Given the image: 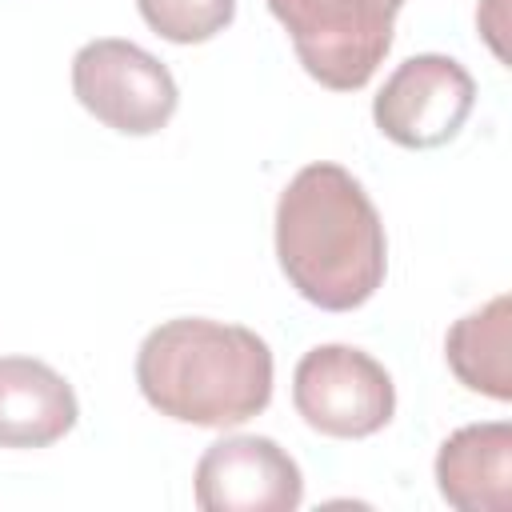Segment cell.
Returning <instances> with one entry per match:
<instances>
[{"instance_id":"obj_11","label":"cell","mask_w":512,"mask_h":512,"mask_svg":"<svg viewBox=\"0 0 512 512\" xmlns=\"http://www.w3.org/2000/svg\"><path fill=\"white\" fill-rule=\"evenodd\" d=\"M144 24L172 44H204L236 16V0H136Z\"/></svg>"},{"instance_id":"obj_7","label":"cell","mask_w":512,"mask_h":512,"mask_svg":"<svg viewBox=\"0 0 512 512\" xmlns=\"http://www.w3.org/2000/svg\"><path fill=\"white\" fill-rule=\"evenodd\" d=\"M192 492L204 512H292L304 500V476L276 440L224 436L196 460Z\"/></svg>"},{"instance_id":"obj_3","label":"cell","mask_w":512,"mask_h":512,"mask_svg":"<svg viewBox=\"0 0 512 512\" xmlns=\"http://www.w3.org/2000/svg\"><path fill=\"white\" fill-rule=\"evenodd\" d=\"M404 0H268L304 72L332 92L364 88L392 48Z\"/></svg>"},{"instance_id":"obj_4","label":"cell","mask_w":512,"mask_h":512,"mask_svg":"<svg viewBox=\"0 0 512 512\" xmlns=\"http://www.w3.org/2000/svg\"><path fill=\"white\" fill-rule=\"evenodd\" d=\"M72 92L100 124L124 136L160 132L180 104L172 72L152 52L120 36L88 40L72 56Z\"/></svg>"},{"instance_id":"obj_5","label":"cell","mask_w":512,"mask_h":512,"mask_svg":"<svg viewBox=\"0 0 512 512\" xmlns=\"http://www.w3.org/2000/svg\"><path fill=\"white\" fill-rule=\"evenodd\" d=\"M292 404L308 428L360 440L380 432L396 412V388L384 364L352 344H320L292 372Z\"/></svg>"},{"instance_id":"obj_6","label":"cell","mask_w":512,"mask_h":512,"mask_svg":"<svg viewBox=\"0 0 512 512\" xmlns=\"http://www.w3.org/2000/svg\"><path fill=\"white\" fill-rule=\"evenodd\" d=\"M476 104V80L468 68L440 52H420L396 64L372 100L376 128L400 148L448 144Z\"/></svg>"},{"instance_id":"obj_9","label":"cell","mask_w":512,"mask_h":512,"mask_svg":"<svg viewBox=\"0 0 512 512\" xmlns=\"http://www.w3.org/2000/svg\"><path fill=\"white\" fill-rule=\"evenodd\" d=\"M80 416L72 384L44 360L0 356V448H48Z\"/></svg>"},{"instance_id":"obj_2","label":"cell","mask_w":512,"mask_h":512,"mask_svg":"<svg viewBox=\"0 0 512 512\" xmlns=\"http://www.w3.org/2000/svg\"><path fill=\"white\" fill-rule=\"evenodd\" d=\"M144 400L180 424L232 428L272 400V348L244 324L180 316L152 328L136 352Z\"/></svg>"},{"instance_id":"obj_1","label":"cell","mask_w":512,"mask_h":512,"mask_svg":"<svg viewBox=\"0 0 512 512\" xmlns=\"http://www.w3.org/2000/svg\"><path fill=\"white\" fill-rule=\"evenodd\" d=\"M276 260L288 284L324 312H352L388 272V240L364 184L340 164L300 168L276 200Z\"/></svg>"},{"instance_id":"obj_8","label":"cell","mask_w":512,"mask_h":512,"mask_svg":"<svg viewBox=\"0 0 512 512\" xmlns=\"http://www.w3.org/2000/svg\"><path fill=\"white\" fill-rule=\"evenodd\" d=\"M436 488L460 512L512 508V424L484 420L456 428L436 452Z\"/></svg>"},{"instance_id":"obj_10","label":"cell","mask_w":512,"mask_h":512,"mask_svg":"<svg viewBox=\"0 0 512 512\" xmlns=\"http://www.w3.org/2000/svg\"><path fill=\"white\" fill-rule=\"evenodd\" d=\"M512 300L492 296L484 308L460 316L448 328L444 356L456 380L492 400H512Z\"/></svg>"}]
</instances>
